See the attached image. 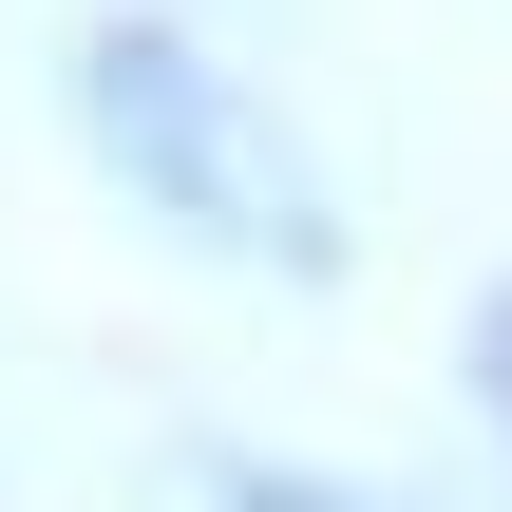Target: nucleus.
Wrapping results in <instances>:
<instances>
[{
	"label": "nucleus",
	"instance_id": "obj_2",
	"mask_svg": "<svg viewBox=\"0 0 512 512\" xmlns=\"http://www.w3.org/2000/svg\"><path fill=\"white\" fill-rule=\"evenodd\" d=\"M190 512H399V494H361V475H304V456H247V437H209V456H190Z\"/></svg>",
	"mask_w": 512,
	"mask_h": 512
},
{
	"label": "nucleus",
	"instance_id": "obj_1",
	"mask_svg": "<svg viewBox=\"0 0 512 512\" xmlns=\"http://www.w3.org/2000/svg\"><path fill=\"white\" fill-rule=\"evenodd\" d=\"M76 133H95V171L171 228V247H209V266H342V228H323V171L285 152V114L209 57V38H171V19H95L76 38Z\"/></svg>",
	"mask_w": 512,
	"mask_h": 512
}]
</instances>
